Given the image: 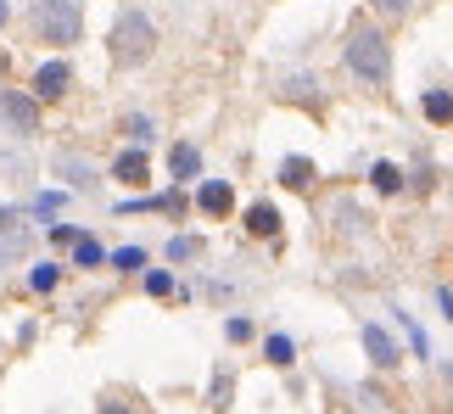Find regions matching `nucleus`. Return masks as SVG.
<instances>
[{"label":"nucleus","mask_w":453,"mask_h":414,"mask_svg":"<svg viewBox=\"0 0 453 414\" xmlns=\"http://www.w3.org/2000/svg\"><path fill=\"white\" fill-rule=\"evenodd\" d=\"M12 28V0H0V34Z\"/></svg>","instance_id":"cd10ccee"},{"label":"nucleus","mask_w":453,"mask_h":414,"mask_svg":"<svg viewBox=\"0 0 453 414\" xmlns=\"http://www.w3.org/2000/svg\"><path fill=\"white\" fill-rule=\"evenodd\" d=\"M62 207H67V191L57 185V191H40V196L28 202V218H34V224H57V213H62Z\"/></svg>","instance_id":"a211bd4d"},{"label":"nucleus","mask_w":453,"mask_h":414,"mask_svg":"<svg viewBox=\"0 0 453 414\" xmlns=\"http://www.w3.org/2000/svg\"><path fill=\"white\" fill-rule=\"evenodd\" d=\"M50 174H57V185H62L67 196H96L101 180H107V168L90 163V157H84V151H73V146H57V151H50Z\"/></svg>","instance_id":"39448f33"},{"label":"nucleus","mask_w":453,"mask_h":414,"mask_svg":"<svg viewBox=\"0 0 453 414\" xmlns=\"http://www.w3.org/2000/svg\"><path fill=\"white\" fill-rule=\"evenodd\" d=\"M196 257H207V235H168V247H163V264H196Z\"/></svg>","instance_id":"4468645a"},{"label":"nucleus","mask_w":453,"mask_h":414,"mask_svg":"<svg viewBox=\"0 0 453 414\" xmlns=\"http://www.w3.org/2000/svg\"><path fill=\"white\" fill-rule=\"evenodd\" d=\"M241 224H247V235H257V241L280 235V213H274V202H252L247 213H241Z\"/></svg>","instance_id":"ddd939ff"},{"label":"nucleus","mask_w":453,"mask_h":414,"mask_svg":"<svg viewBox=\"0 0 453 414\" xmlns=\"http://www.w3.org/2000/svg\"><path fill=\"white\" fill-rule=\"evenodd\" d=\"M96 414H151L134 392H124V387H112V392H101L96 398Z\"/></svg>","instance_id":"f3484780"},{"label":"nucleus","mask_w":453,"mask_h":414,"mask_svg":"<svg viewBox=\"0 0 453 414\" xmlns=\"http://www.w3.org/2000/svg\"><path fill=\"white\" fill-rule=\"evenodd\" d=\"M118 134H124V146L151 151V141H157V118H151V112H124V118H118Z\"/></svg>","instance_id":"9d476101"},{"label":"nucleus","mask_w":453,"mask_h":414,"mask_svg":"<svg viewBox=\"0 0 453 414\" xmlns=\"http://www.w3.org/2000/svg\"><path fill=\"white\" fill-rule=\"evenodd\" d=\"M370 12L380 17V23H403V17L414 12V0H370Z\"/></svg>","instance_id":"393cba45"},{"label":"nucleus","mask_w":453,"mask_h":414,"mask_svg":"<svg viewBox=\"0 0 453 414\" xmlns=\"http://www.w3.org/2000/svg\"><path fill=\"white\" fill-rule=\"evenodd\" d=\"M190 213L202 218H235V185L230 180H202L190 191Z\"/></svg>","instance_id":"0eeeda50"},{"label":"nucleus","mask_w":453,"mask_h":414,"mask_svg":"<svg viewBox=\"0 0 453 414\" xmlns=\"http://www.w3.org/2000/svg\"><path fill=\"white\" fill-rule=\"evenodd\" d=\"M207 398H213V414L230 409V398H235V370L230 364H213V387H207Z\"/></svg>","instance_id":"aec40b11"},{"label":"nucleus","mask_w":453,"mask_h":414,"mask_svg":"<svg viewBox=\"0 0 453 414\" xmlns=\"http://www.w3.org/2000/svg\"><path fill=\"white\" fill-rule=\"evenodd\" d=\"M79 235H84V230H79V224H45V241H50V247H62V252H67V247H73V241H79Z\"/></svg>","instance_id":"bb28decb"},{"label":"nucleus","mask_w":453,"mask_h":414,"mask_svg":"<svg viewBox=\"0 0 453 414\" xmlns=\"http://www.w3.org/2000/svg\"><path fill=\"white\" fill-rule=\"evenodd\" d=\"M364 353H370V364H380V370H392L397 358H403V353H397V341L380 331V325H364Z\"/></svg>","instance_id":"2eb2a0df"},{"label":"nucleus","mask_w":453,"mask_h":414,"mask_svg":"<svg viewBox=\"0 0 453 414\" xmlns=\"http://www.w3.org/2000/svg\"><path fill=\"white\" fill-rule=\"evenodd\" d=\"M420 112L431 118V124H453V90H442V84H437V90H426L420 96Z\"/></svg>","instance_id":"412c9836"},{"label":"nucleus","mask_w":453,"mask_h":414,"mask_svg":"<svg viewBox=\"0 0 453 414\" xmlns=\"http://www.w3.org/2000/svg\"><path fill=\"white\" fill-rule=\"evenodd\" d=\"M280 185H286V191H308V185H313V163L308 157H286L280 163Z\"/></svg>","instance_id":"5701e85b"},{"label":"nucleus","mask_w":453,"mask_h":414,"mask_svg":"<svg viewBox=\"0 0 453 414\" xmlns=\"http://www.w3.org/2000/svg\"><path fill=\"white\" fill-rule=\"evenodd\" d=\"M28 96L40 101V107H57V101H67V96H73V62H67V57H45V62L28 73Z\"/></svg>","instance_id":"423d86ee"},{"label":"nucleus","mask_w":453,"mask_h":414,"mask_svg":"<svg viewBox=\"0 0 453 414\" xmlns=\"http://www.w3.org/2000/svg\"><path fill=\"white\" fill-rule=\"evenodd\" d=\"M157 45H163V34H157L151 12L124 6V12L112 17V28H107V57H112V67L134 73V67H146V62L157 57Z\"/></svg>","instance_id":"f03ea898"},{"label":"nucleus","mask_w":453,"mask_h":414,"mask_svg":"<svg viewBox=\"0 0 453 414\" xmlns=\"http://www.w3.org/2000/svg\"><path fill=\"white\" fill-rule=\"evenodd\" d=\"M107 269L112 274H146L151 269V252L146 247H118V252H107Z\"/></svg>","instance_id":"dca6fc26"},{"label":"nucleus","mask_w":453,"mask_h":414,"mask_svg":"<svg viewBox=\"0 0 453 414\" xmlns=\"http://www.w3.org/2000/svg\"><path fill=\"white\" fill-rule=\"evenodd\" d=\"M370 185H375L380 196H397V191H403V168H397V163H375L370 168Z\"/></svg>","instance_id":"b1692460"},{"label":"nucleus","mask_w":453,"mask_h":414,"mask_svg":"<svg viewBox=\"0 0 453 414\" xmlns=\"http://www.w3.org/2000/svg\"><path fill=\"white\" fill-rule=\"evenodd\" d=\"M28 40H40L45 50H73L84 40V0H34L28 6Z\"/></svg>","instance_id":"7ed1b4c3"},{"label":"nucleus","mask_w":453,"mask_h":414,"mask_svg":"<svg viewBox=\"0 0 453 414\" xmlns=\"http://www.w3.org/2000/svg\"><path fill=\"white\" fill-rule=\"evenodd\" d=\"M264 358H269L274 370H291V364H297V341H291L286 331H274V336L264 341Z\"/></svg>","instance_id":"4be33fe9"},{"label":"nucleus","mask_w":453,"mask_h":414,"mask_svg":"<svg viewBox=\"0 0 453 414\" xmlns=\"http://www.w3.org/2000/svg\"><path fill=\"white\" fill-rule=\"evenodd\" d=\"M224 341L247 348V341H252V319H247V314H230V319H224Z\"/></svg>","instance_id":"a878e982"},{"label":"nucleus","mask_w":453,"mask_h":414,"mask_svg":"<svg viewBox=\"0 0 453 414\" xmlns=\"http://www.w3.org/2000/svg\"><path fill=\"white\" fill-rule=\"evenodd\" d=\"M67 264L84 269V274H96V269H107V247H101V241H96L90 230H84V235L73 241V247H67Z\"/></svg>","instance_id":"9b49d317"},{"label":"nucleus","mask_w":453,"mask_h":414,"mask_svg":"<svg viewBox=\"0 0 453 414\" xmlns=\"http://www.w3.org/2000/svg\"><path fill=\"white\" fill-rule=\"evenodd\" d=\"M107 180H118L124 191H146V185H151V151L124 146V151H118V157L107 163Z\"/></svg>","instance_id":"6e6552de"},{"label":"nucleus","mask_w":453,"mask_h":414,"mask_svg":"<svg viewBox=\"0 0 453 414\" xmlns=\"http://www.w3.org/2000/svg\"><path fill=\"white\" fill-rule=\"evenodd\" d=\"M342 67H347V73H353L358 84H370V90H380V84L392 79V40H387V28H380V23H370V17H358V23L347 28Z\"/></svg>","instance_id":"f257e3e1"},{"label":"nucleus","mask_w":453,"mask_h":414,"mask_svg":"<svg viewBox=\"0 0 453 414\" xmlns=\"http://www.w3.org/2000/svg\"><path fill=\"white\" fill-rule=\"evenodd\" d=\"M141 286H146V297H157V303L180 297V280H173V269H168V264H163V269H146V274H141Z\"/></svg>","instance_id":"6ab92c4d"},{"label":"nucleus","mask_w":453,"mask_h":414,"mask_svg":"<svg viewBox=\"0 0 453 414\" xmlns=\"http://www.w3.org/2000/svg\"><path fill=\"white\" fill-rule=\"evenodd\" d=\"M0 129L12 141H40L45 134V107L28 96V84H0Z\"/></svg>","instance_id":"20e7f679"},{"label":"nucleus","mask_w":453,"mask_h":414,"mask_svg":"<svg viewBox=\"0 0 453 414\" xmlns=\"http://www.w3.org/2000/svg\"><path fill=\"white\" fill-rule=\"evenodd\" d=\"M168 180L180 185V191L185 185H202V146L196 141H173L168 146Z\"/></svg>","instance_id":"1a4fd4ad"},{"label":"nucleus","mask_w":453,"mask_h":414,"mask_svg":"<svg viewBox=\"0 0 453 414\" xmlns=\"http://www.w3.org/2000/svg\"><path fill=\"white\" fill-rule=\"evenodd\" d=\"M62 274H67L62 257H40V264H28V291L34 297H50V291L62 286Z\"/></svg>","instance_id":"f8f14e48"}]
</instances>
